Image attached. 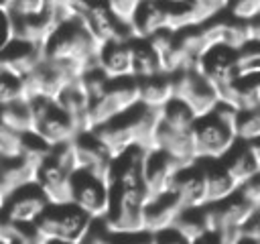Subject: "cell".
Here are the masks:
<instances>
[{"label":"cell","instance_id":"b9f144b4","mask_svg":"<svg viewBox=\"0 0 260 244\" xmlns=\"http://www.w3.org/2000/svg\"><path fill=\"white\" fill-rule=\"evenodd\" d=\"M240 244H256V242H252V240H246V238H242V240H240Z\"/></svg>","mask_w":260,"mask_h":244},{"label":"cell","instance_id":"7402d4cb","mask_svg":"<svg viewBox=\"0 0 260 244\" xmlns=\"http://www.w3.org/2000/svg\"><path fill=\"white\" fill-rule=\"evenodd\" d=\"M136 83H138V102L142 106L160 110L169 100L175 98L173 77L169 73H158L154 77L136 79Z\"/></svg>","mask_w":260,"mask_h":244},{"label":"cell","instance_id":"f1b7e54d","mask_svg":"<svg viewBox=\"0 0 260 244\" xmlns=\"http://www.w3.org/2000/svg\"><path fill=\"white\" fill-rule=\"evenodd\" d=\"M16 100H24L22 79L14 77L6 71H0V106L16 102Z\"/></svg>","mask_w":260,"mask_h":244},{"label":"cell","instance_id":"d590c367","mask_svg":"<svg viewBox=\"0 0 260 244\" xmlns=\"http://www.w3.org/2000/svg\"><path fill=\"white\" fill-rule=\"evenodd\" d=\"M238 193H240L244 199H248L250 203H254V205L258 207V203H260V171H258L252 179H248L246 183H242V185L238 187Z\"/></svg>","mask_w":260,"mask_h":244},{"label":"cell","instance_id":"cb8c5ba5","mask_svg":"<svg viewBox=\"0 0 260 244\" xmlns=\"http://www.w3.org/2000/svg\"><path fill=\"white\" fill-rule=\"evenodd\" d=\"M35 165L28 163L22 157H14V159H2L0 161V183L4 185V189L8 193L35 183Z\"/></svg>","mask_w":260,"mask_h":244},{"label":"cell","instance_id":"8d00e7d4","mask_svg":"<svg viewBox=\"0 0 260 244\" xmlns=\"http://www.w3.org/2000/svg\"><path fill=\"white\" fill-rule=\"evenodd\" d=\"M152 240H154V244H193L185 236H181L175 228H167L162 232L152 234Z\"/></svg>","mask_w":260,"mask_h":244},{"label":"cell","instance_id":"30bf717a","mask_svg":"<svg viewBox=\"0 0 260 244\" xmlns=\"http://www.w3.org/2000/svg\"><path fill=\"white\" fill-rule=\"evenodd\" d=\"M47 205L49 201L43 195V191L35 183H30L8 195L2 209V218H6L16 226H32L47 209Z\"/></svg>","mask_w":260,"mask_h":244},{"label":"cell","instance_id":"2e32d148","mask_svg":"<svg viewBox=\"0 0 260 244\" xmlns=\"http://www.w3.org/2000/svg\"><path fill=\"white\" fill-rule=\"evenodd\" d=\"M132 39H150L162 30H171L169 8L162 0H140L132 20Z\"/></svg>","mask_w":260,"mask_h":244},{"label":"cell","instance_id":"83f0119b","mask_svg":"<svg viewBox=\"0 0 260 244\" xmlns=\"http://www.w3.org/2000/svg\"><path fill=\"white\" fill-rule=\"evenodd\" d=\"M260 77V45L250 43L238 51L236 57V79L246 81Z\"/></svg>","mask_w":260,"mask_h":244},{"label":"cell","instance_id":"f546056e","mask_svg":"<svg viewBox=\"0 0 260 244\" xmlns=\"http://www.w3.org/2000/svg\"><path fill=\"white\" fill-rule=\"evenodd\" d=\"M230 18L250 22L252 18L260 16V0H230L225 10Z\"/></svg>","mask_w":260,"mask_h":244},{"label":"cell","instance_id":"f6af8a7d","mask_svg":"<svg viewBox=\"0 0 260 244\" xmlns=\"http://www.w3.org/2000/svg\"><path fill=\"white\" fill-rule=\"evenodd\" d=\"M256 244H260V240H258V242H256Z\"/></svg>","mask_w":260,"mask_h":244},{"label":"cell","instance_id":"836d02e7","mask_svg":"<svg viewBox=\"0 0 260 244\" xmlns=\"http://www.w3.org/2000/svg\"><path fill=\"white\" fill-rule=\"evenodd\" d=\"M106 4L110 6V10H112L122 22L130 24V20H132V16H134V12H136L140 0H106Z\"/></svg>","mask_w":260,"mask_h":244},{"label":"cell","instance_id":"d4e9b609","mask_svg":"<svg viewBox=\"0 0 260 244\" xmlns=\"http://www.w3.org/2000/svg\"><path fill=\"white\" fill-rule=\"evenodd\" d=\"M205 207V205H203ZM203 207H193V209H181V214L177 216L173 228L185 236L189 242H199L205 234H209L207 228V218H205V209Z\"/></svg>","mask_w":260,"mask_h":244},{"label":"cell","instance_id":"3957f363","mask_svg":"<svg viewBox=\"0 0 260 244\" xmlns=\"http://www.w3.org/2000/svg\"><path fill=\"white\" fill-rule=\"evenodd\" d=\"M93 220L83 214L73 203L47 205L41 218L32 224L35 232L45 242H65V244H81L87 236Z\"/></svg>","mask_w":260,"mask_h":244},{"label":"cell","instance_id":"ffe728a7","mask_svg":"<svg viewBox=\"0 0 260 244\" xmlns=\"http://www.w3.org/2000/svg\"><path fill=\"white\" fill-rule=\"evenodd\" d=\"M132 55V79L154 77L162 71V59L148 39H130Z\"/></svg>","mask_w":260,"mask_h":244},{"label":"cell","instance_id":"f35d334b","mask_svg":"<svg viewBox=\"0 0 260 244\" xmlns=\"http://www.w3.org/2000/svg\"><path fill=\"white\" fill-rule=\"evenodd\" d=\"M118 244H154L152 234H136V236H118Z\"/></svg>","mask_w":260,"mask_h":244},{"label":"cell","instance_id":"8992f818","mask_svg":"<svg viewBox=\"0 0 260 244\" xmlns=\"http://www.w3.org/2000/svg\"><path fill=\"white\" fill-rule=\"evenodd\" d=\"M136 104H140L138 102V83H136V79L126 77V79L110 81L106 92L98 100L89 102V112H87L89 130L100 126V124L110 122L112 118H116L124 112H128Z\"/></svg>","mask_w":260,"mask_h":244},{"label":"cell","instance_id":"9c48e42d","mask_svg":"<svg viewBox=\"0 0 260 244\" xmlns=\"http://www.w3.org/2000/svg\"><path fill=\"white\" fill-rule=\"evenodd\" d=\"M236 57H238V51L236 49H230L225 45H215V47L207 49L195 61V69L219 94L221 89H225V87H230L232 83L238 81L236 79Z\"/></svg>","mask_w":260,"mask_h":244},{"label":"cell","instance_id":"5bb4252c","mask_svg":"<svg viewBox=\"0 0 260 244\" xmlns=\"http://www.w3.org/2000/svg\"><path fill=\"white\" fill-rule=\"evenodd\" d=\"M73 150L77 159V169L93 173L108 181V173L114 159L91 130H83L73 138Z\"/></svg>","mask_w":260,"mask_h":244},{"label":"cell","instance_id":"ba28073f","mask_svg":"<svg viewBox=\"0 0 260 244\" xmlns=\"http://www.w3.org/2000/svg\"><path fill=\"white\" fill-rule=\"evenodd\" d=\"M79 20L87 28V33L93 37L98 45L110 43V41H130L132 28L130 24L122 22L106 4V0H87Z\"/></svg>","mask_w":260,"mask_h":244},{"label":"cell","instance_id":"ab89813d","mask_svg":"<svg viewBox=\"0 0 260 244\" xmlns=\"http://www.w3.org/2000/svg\"><path fill=\"white\" fill-rule=\"evenodd\" d=\"M8 191L4 189V185L0 183V216H2V209H4V203H6V199H8Z\"/></svg>","mask_w":260,"mask_h":244},{"label":"cell","instance_id":"7bdbcfd3","mask_svg":"<svg viewBox=\"0 0 260 244\" xmlns=\"http://www.w3.org/2000/svg\"><path fill=\"white\" fill-rule=\"evenodd\" d=\"M45 244H65V242H45Z\"/></svg>","mask_w":260,"mask_h":244},{"label":"cell","instance_id":"1f68e13d","mask_svg":"<svg viewBox=\"0 0 260 244\" xmlns=\"http://www.w3.org/2000/svg\"><path fill=\"white\" fill-rule=\"evenodd\" d=\"M47 12V0H12L8 14L12 18H28L41 16Z\"/></svg>","mask_w":260,"mask_h":244},{"label":"cell","instance_id":"d6a6232c","mask_svg":"<svg viewBox=\"0 0 260 244\" xmlns=\"http://www.w3.org/2000/svg\"><path fill=\"white\" fill-rule=\"evenodd\" d=\"M81 244H118V236L110 234L100 220H95Z\"/></svg>","mask_w":260,"mask_h":244},{"label":"cell","instance_id":"ac0fdd59","mask_svg":"<svg viewBox=\"0 0 260 244\" xmlns=\"http://www.w3.org/2000/svg\"><path fill=\"white\" fill-rule=\"evenodd\" d=\"M181 209L183 207L175 199L173 193H162V195L148 197V201L144 203V209H142L144 232L146 234H156V232H162L167 228H173Z\"/></svg>","mask_w":260,"mask_h":244},{"label":"cell","instance_id":"d6986e66","mask_svg":"<svg viewBox=\"0 0 260 244\" xmlns=\"http://www.w3.org/2000/svg\"><path fill=\"white\" fill-rule=\"evenodd\" d=\"M219 163L223 165V169L230 173V177L236 181L238 187L242 183H246L248 179H252L260 171L258 159H256L250 142L236 140V144L225 152L223 159H219Z\"/></svg>","mask_w":260,"mask_h":244},{"label":"cell","instance_id":"4316f807","mask_svg":"<svg viewBox=\"0 0 260 244\" xmlns=\"http://www.w3.org/2000/svg\"><path fill=\"white\" fill-rule=\"evenodd\" d=\"M234 132L240 142L260 140V108H248V110L236 112Z\"/></svg>","mask_w":260,"mask_h":244},{"label":"cell","instance_id":"e0dca14e","mask_svg":"<svg viewBox=\"0 0 260 244\" xmlns=\"http://www.w3.org/2000/svg\"><path fill=\"white\" fill-rule=\"evenodd\" d=\"M95 65L112 81L132 77L130 41H110L100 45L95 55Z\"/></svg>","mask_w":260,"mask_h":244},{"label":"cell","instance_id":"4fadbf2b","mask_svg":"<svg viewBox=\"0 0 260 244\" xmlns=\"http://www.w3.org/2000/svg\"><path fill=\"white\" fill-rule=\"evenodd\" d=\"M183 165L162 152L160 148H148L144 157V185L150 197L171 191L173 179Z\"/></svg>","mask_w":260,"mask_h":244},{"label":"cell","instance_id":"8fae6325","mask_svg":"<svg viewBox=\"0 0 260 244\" xmlns=\"http://www.w3.org/2000/svg\"><path fill=\"white\" fill-rule=\"evenodd\" d=\"M175 199L181 203L183 209L203 207L207 205V189H205V171L201 161H193L183 165L171 185V191Z\"/></svg>","mask_w":260,"mask_h":244},{"label":"cell","instance_id":"7a4b0ae2","mask_svg":"<svg viewBox=\"0 0 260 244\" xmlns=\"http://www.w3.org/2000/svg\"><path fill=\"white\" fill-rule=\"evenodd\" d=\"M236 110L217 104L209 114L199 116L193 124V142L197 161H219L236 144L234 132Z\"/></svg>","mask_w":260,"mask_h":244},{"label":"cell","instance_id":"74e56055","mask_svg":"<svg viewBox=\"0 0 260 244\" xmlns=\"http://www.w3.org/2000/svg\"><path fill=\"white\" fill-rule=\"evenodd\" d=\"M10 41H12V18L6 10L0 8V53Z\"/></svg>","mask_w":260,"mask_h":244},{"label":"cell","instance_id":"9a60e30c","mask_svg":"<svg viewBox=\"0 0 260 244\" xmlns=\"http://www.w3.org/2000/svg\"><path fill=\"white\" fill-rule=\"evenodd\" d=\"M43 61H45L43 49L12 39L0 53V71H6L14 77L24 79L30 73H35Z\"/></svg>","mask_w":260,"mask_h":244},{"label":"cell","instance_id":"7c38bea8","mask_svg":"<svg viewBox=\"0 0 260 244\" xmlns=\"http://www.w3.org/2000/svg\"><path fill=\"white\" fill-rule=\"evenodd\" d=\"M71 175L65 171L51 155L41 161L35 169V185L43 191L47 201L51 205L59 203H71L69 201V189H71Z\"/></svg>","mask_w":260,"mask_h":244},{"label":"cell","instance_id":"44dd1931","mask_svg":"<svg viewBox=\"0 0 260 244\" xmlns=\"http://www.w3.org/2000/svg\"><path fill=\"white\" fill-rule=\"evenodd\" d=\"M12 18V16H10ZM55 24L49 18V14L41 16H28V18H12V39L43 49L47 39L51 37Z\"/></svg>","mask_w":260,"mask_h":244},{"label":"cell","instance_id":"ee69618b","mask_svg":"<svg viewBox=\"0 0 260 244\" xmlns=\"http://www.w3.org/2000/svg\"><path fill=\"white\" fill-rule=\"evenodd\" d=\"M258 218H260V203H258Z\"/></svg>","mask_w":260,"mask_h":244},{"label":"cell","instance_id":"603a6c76","mask_svg":"<svg viewBox=\"0 0 260 244\" xmlns=\"http://www.w3.org/2000/svg\"><path fill=\"white\" fill-rule=\"evenodd\" d=\"M205 171V189H207V203H217L228 199L238 191L236 181L223 169L219 161H201Z\"/></svg>","mask_w":260,"mask_h":244},{"label":"cell","instance_id":"4dcf8cb0","mask_svg":"<svg viewBox=\"0 0 260 244\" xmlns=\"http://www.w3.org/2000/svg\"><path fill=\"white\" fill-rule=\"evenodd\" d=\"M20 142H22V134L10 130L0 122V161L20 157Z\"/></svg>","mask_w":260,"mask_h":244},{"label":"cell","instance_id":"484cf974","mask_svg":"<svg viewBox=\"0 0 260 244\" xmlns=\"http://www.w3.org/2000/svg\"><path fill=\"white\" fill-rule=\"evenodd\" d=\"M0 122L18 134L32 132V112L26 100H16L0 106Z\"/></svg>","mask_w":260,"mask_h":244},{"label":"cell","instance_id":"6da1fadb","mask_svg":"<svg viewBox=\"0 0 260 244\" xmlns=\"http://www.w3.org/2000/svg\"><path fill=\"white\" fill-rule=\"evenodd\" d=\"M98 43L87 33L79 18H71L53 28L43 47L45 61L61 67L69 79H79L81 73L95 65Z\"/></svg>","mask_w":260,"mask_h":244},{"label":"cell","instance_id":"52a82bcc","mask_svg":"<svg viewBox=\"0 0 260 244\" xmlns=\"http://www.w3.org/2000/svg\"><path fill=\"white\" fill-rule=\"evenodd\" d=\"M171 77H173L175 98L183 100V102L193 110V114H195L197 118L209 114V112L219 104L217 89H215L195 67H189V69H185V71L173 73Z\"/></svg>","mask_w":260,"mask_h":244},{"label":"cell","instance_id":"5b68a950","mask_svg":"<svg viewBox=\"0 0 260 244\" xmlns=\"http://www.w3.org/2000/svg\"><path fill=\"white\" fill-rule=\"evenodd\" d=\"M69 201L79 207L83 214H87L93 222L104 220L110 211L112 195L110 185L104 177H98L93 173L77 169L71 175V189H69Z\"/></svg>","mask_w":260,"mask_h":244},{"label":"cell","instance_id":"60d3db41","mask_svg":"<svg viewBox=\"0 0 260 244\" xmlns=\"http://www.w3.org/2000/svg\"><path fill=\"white\" fill-rule=\"evenodd\" d=\"M10 4H12V0H0V8H2V10H6V12H8Z\"/></svg>","mask_w":260,"mask_h":244},{"label":"cell","instance_id":"e575fe53","mask_svg":"<svg viewBox=\"0 0 260 244\" xmlns=\"http://www.w3.org/2000/svg\"><path fill=\"white\" fill-rule=\"evenodd\" d=\"M242 232L240 230H221V232H209L195 244H240Z\"/></svg>","mask_w":260,"mask_h":244},{"label":"cell","instance_id":"277c9868","mask_svg":"<svg viewBox=\"0 0 260 244\" xmlns=\"http://www.w3.org/2000/svg\"><path fill=\"white\" fill-rule=\"evenodd\" d=\"M28 104L32 112V132L41 136L49 146L71 142L79 134L75 122L61 110L55 100L35 98Z\"/></svg>","mask_w":260,"mask_h":244}]
</instances>
